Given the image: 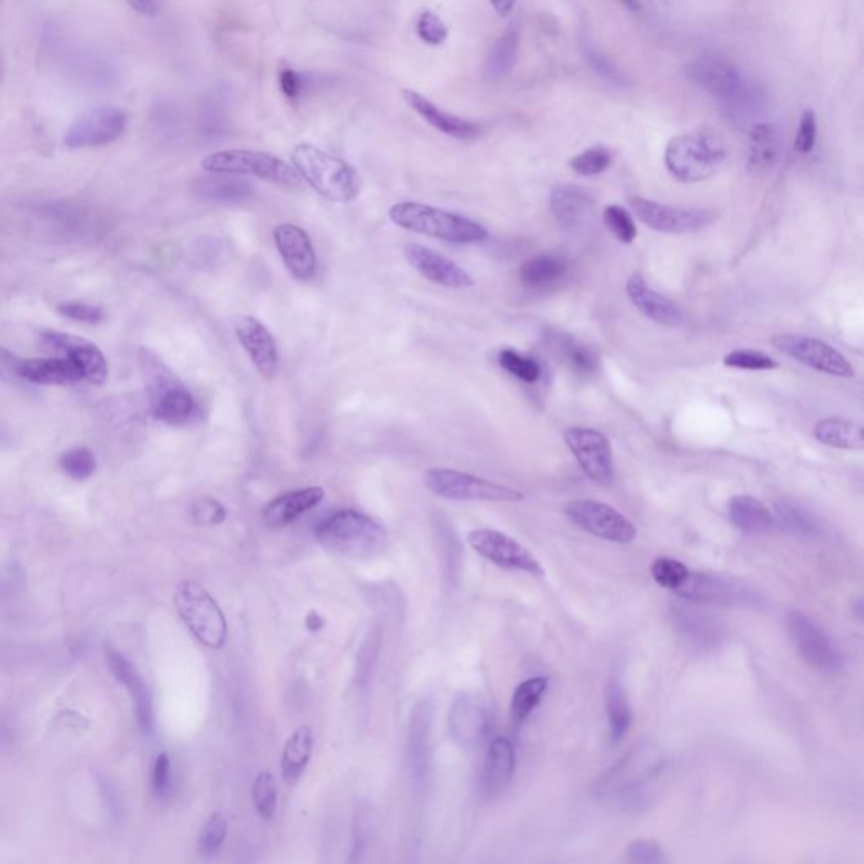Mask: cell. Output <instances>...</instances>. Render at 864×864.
Here are the masks:
<instances>
[{
	"label": "cell",
	"mask_w": 864,
	"mask_h": 864,
	"mask_svg": "<svg viewBox=\"0 0 864 864\" xmlns=\"http://www.w3.org/2000/svg\"><path fill=\"white\" fill-rule=\"evenodd\" d=\"M515 772V748L508 738L493 740L486 751L483 773H481V792L486 797H497L507 789Z\"/></svg>",
	"instance_id": "cell-29"
},
{
	"label": "cell",
	"mask_w": 864,
	"mask_h": 864,
	"mask_svg": "<svg viewBox=\"0 0 864 864\" xmlns=\"http://www.w3.org/2000/svg\"><path fill=\"white\" fill-rule=\"evenodd\" d=\"M603 220L613 237L621 243H632L637 238V227L633 222L632 215L625 208L618 205L606 206L603 211Z\"/></svg>",
	"instance_id": "cell-50"
},
{
	"label": "cell",
	"mask_w": 864,
	"mask_h": 864,
	"mask_svg": "<svg viewBox=\"0 0 864 864\" xmlns=\"http://www.w3.org/2000/svg\"><path fill=\"white\" fill-rule=\"evenodd\" d=\"M728 519L746 535L768 534L777 527L770 508L762 500L750 495H738L729 500Z\"/></svg>",
	"instance_id": "cell-30"
},
{
	"label": "cell",
	"mask_w": 864,
	"mask_h": 864,
	"mask_svg": "<svg viewBox=\"0 0 864 864\" xmlns=\"http://www.w3.org/2000/svg\"><path fill=\"white\" fill-rule=\"evenodd\" d=\"M24 382L38 385H73L85 382V378L70 360L51 355L26 360Z\"/></svg>",
	"instance_id": "cell-32"
},
{
	"label": "cell",
	"mask_w": 864,
	"mask_h": 864,
	"mask_svg": "<svg viewBox=\"0 0 864 864\" xmlns=\"http://www.w3.org/2000/svg\"><path fill=\"white\" fill-rule=\"evenodd\" d=\"M674 618L677 621L679 632L692 647L714 648L721 643L723 630L718 621L709 616V613L696 610L692 606L681 605L674 610Z\"/></svg>",
	"instance_id": "cell-31"
},
{
	"label": "cell",
	"mask_w": 864,
	"mask_h": 864,
	"mask_svg": "<svg viewBox=\"0 0 864 864\" xmlns=\"http://www.w3.org/2000/svg\"><path fill=\"white\" fill-rule=\"evenodd\" d=\"M323 625L324 620L323 618H321V615H319V613H316V611H311V613H309L308 615V618H306V627H308L311 632H316V630H319V628L323 627Z\"/></svg>",
	"instance_id": "cell-63"
},
{
	"label": "cell",
	"mask_w": 864,
	"mask_h": 864,
	"mask_svg": "<svg viewBox=\"0 0 864 864\" xmlns=\"http://www.w3.org/2000/svg\"><path fill=\"white\" fill-rule=\"evenodd\" d=\"M468 544L478 556L492 562L495 566L510 571H520L535 578H542L546 574L537 557L524 544H520L519 540L503 534L500 530H473L468 534Z\"/></svg>",
	"instance_id": "cell-10"
},
{
	"label": "cell",
	"mask_w": 864,
	"mask_h": 864,
	"mask_svg": "<svg viewBox=\"0 0 864 864\" xmlns=\"http://www.w3.org/2000/svg\"><path fill=\"white\" fill-rule=\"evenodd\" d=\"M817 142V119L812 110H805L800 117L799 130L795 135L794 149L800 154H810Z\"/></svg>",
	"instance_id": "cell-56"
},
{
	"label": "cell",
	"mask_w": 864,
	"mask_h": 864,
	"mask_svg": "<svg viewBox=\"0 0 864 864\" xmlns=\"http://www.w3.org/2000/svg\"><path fill=\"white\" fill-rule=\"evenodd\" d=\"M627 294L633 306L645 318L664 326H679L684 321L682 309L672 303L669 297L662 296L648 286V282L640 274H633L627 282Z\"/></svg>",
	"instance_id": "cell-25"
},
{
	"label": "cell",
	"mask_w": 864,
	"mask_h": 864,
	"mask_svg": "<svg viewBox=\"0 0 864 864\" xmlns=\"http://www.w3.org/2000/svg\"><path fill=\"white\" fill-rule=\"evenodd\" d=\"M547 687H549L547 677H532L515 689L510 704V716L517 728H520L530 718V714L534 713L546 694Z\"/></svg>",
	"instance_id": "cell-40"
},
{
	"label": "cell",
	"mask_w": 864,
	"mask_h": 864,
	"mask_svg": "<svg viewBox=\"0 0 864 864\" xmlns=\"http://www.w3.org/2000/svg\"><path fill=\"white\" fill-rule=\"evenodd\" d=\"M274 242L289 274L297 281H311L318 262L308 233L292 223H282L274 228Z\"/></svg>",
	"instance_id": "cell-21"
},
{
	"label": "cell",
	"mask_w": 864,
	"mask_h": 864,
	"mask_svg": "<svg viewBox=\"0 0 864 864\" xmlns=\"http://www.w3.org/2000/svg\"><path fill=\"white\" fill-rule=\"evenodd\" d=\"M174 608L189 632L205 647H225L228 623L215 598L195 581H181L174 591Z\"/></svg>",
	"instance_id": "cell-5"
},
{
	"label": "cell",
	"mask_w": 864,
	"mask_h": 864,
	"mask_svg": "<svg viewBox=\"0 0 864 864\" xmlns=\"http://www.w3.org/2000/svg\"><path fill=\"white\" fill-rule=\"evenodd\" d=\"M105 659H107L112 674L130 692L139 724L144 729H151L154 716H152L151 692L147 689L146 682L142 681V677L135 670L134 665L130 664L129 660L125 659L124 655L117 652L114 647L105 645Z\"/></svg>",
	"instance_id": "cell-28"
},
{
	"label": "cell",
	"mask_w": 864,
	"mask_h": 864,
	"mask_svg": "<svg viewBox=\"0 0 864 864\" xmlns=\"http://www.w3.org/2000/svg\"><path fill=\"white\" fill-rule=\"evenodd\" d=\"M611 152L603 146L589 147L586 151L574 156L569 166L574 173L581 176H598L610 168Z\"/></svg>",
	"instance_id": "cell-48"
},
{
	"label": "cell",
	"mask_w": 864,
	"mask_h": 864,
	"mask_svg": "<svg viewBox=\"0 0 864 864\" xmlns=\"http://www.w3.org/2000/svg\"><path fill=\"white\" fill-rule=\"evenodd\" d=\"M313 753V731L309 726L297 728L282 751V777L287 783H296L306 772Z\"/></svg>",
	"instance_id": "cell-35"
},
{
	"label": "cell",
	"mask_w": 864,
	"mask_h": 864,
	"mask_svg": "<svg viewBox=\"0 0 864 864\" xmlns=\"http://www.w3.org/2000/svg\"><path fill=\"white\" fill-rule=\"evenodd\" d=\"M449 731L459 746L473 750L478 748L488 736L490 721L480 704L465 697L456 702L451 709Z\"/></svg>",
	"instance_id": "cell-27"
},
{
	"label": "cell",
	"mask_w": 864,
	"mask_h": 864,
	"mask_svg": "<svg viewBox=\"0 0 864 864\" xmlns=\"http://www.w3.org/2000/svg\"><path fill=\"white\" fill-rule=\"evenodd\" d=\"M129 7L132 11L141 14V16L154 17L161 11V4L151 2V0H137V2H129Z\"/></svg>",
	"instance_id": "cell-62"
},
{
	"label": "cell",
	"mask_w": 864,
	"mask_h": 864,
	"mask_svg": "<svg viewBox=\"0 0 864 864\" xmlns=\"http://www.w3.org/2000/svg\"><path fill=\"white\" fill-rule=\"evenodd\" d=\"M772 345L783 355L804 363L805 367L814 368L817 372L827 373L832 377H854V368L841 351L834 346L812 336L777 335L772 338Z\"/></svg>",
	"instance_id": "cell-13"
},
{
	"label": "cell",
	"mask_w": 864,
	"mask_h": 864,
	"mask_svg": "<svg viewBox=\"0 0 864 864\" xmlns=\"http://www.w3.org/2000/svg\"><path fill=\"white\" fill-rule=\"evenodd\" d=\"M814 436L819 443L831 448L846 449V451H861L864 448L863 426L846 419L829 417L817 422Z\"/></svg>",
	"instance_id": "cell-34"
},
{
	"label": "cell",
	"mask_w": 864,
	"mask_h": 864,
	"mask_svg": "<svg viewBox=\"0 0 864 864\" xmlns=\"http://www.w3.org/2000/svg\"><path fill=\"white\" fill-rule=\"evenodd\" d=\"M58 313L71 321L78 323L98 324L105 318V311L100 306L95 304L85 303V301H63L56 306Z\"/></svg>",
	"instance_id": "cell-52"
},
{
	"label": "cell",
	"mask_w": 864,
	"mask_h": 864,
	"mask_svg": "<svg viewBox=\"0 0 864 864\" xmlns=\"http://www.w3.org/2000/svg\"><path fill=\"white\" fill-rule=\"evenodd\" d=\"M787 632L790 640L794 643L800 657L819 672L832 674L841 669L843 657L839 654L836 645L831 638L822 630L816 621L809 618L805 613L792 611L787 616Z\"/></svg>",
	"instance_id": "cell-11"
},
{
	"label": "cell",
	"mask_w": 864,
	"mask_h": 864,
	"mask_svg": "<svg viewBox=\"0 0 864 864\" xmlns=\"http://www.w3.org/2000/svg\"><path fill=\"white\" fill-rule=\"evenodd\" d=\"M677 594L694 603H716V605H756V596L750 588L735 579L719 574L691 573L687 583Z\"/></svg>",
	"instance_id": "cell-18"
},
{
	"label": "cell",
	"mask_w": 864,
	"mask_h": 864,
	"mask_svg": "<svg viewBox=\"0 0 864 864\" xmlns=\"http://www.w3.org/2000/svg\"><path fill=\"white\" fill-rule=\"evenodd\" d=\"M564 441L589 480L611 483L615 478V461L611 444L605 434L593 427H569Z\"/></svg>",
	"instance_id": "cell-14"
},
{
	"label": "cell",
	"mask_w": 864,
	"mask_h": 864,
	"mask_svg": "<svg viewBox=\"0 0 864 864\" xmlns=\"http://www.w3.org/2000/svg\"><path fill=\"white\" fill-rule=\"evenodd\" d=\"M724 365L748 372H767L778 367L777 360L758 350H733L724 357Z\"/></svg>",
	"instance_id": "cell-49"
},
{
	"label": "cell",
	"mask_w": 864,
	"mask_h": 864,
	"mask_svg": "<svg viewBox=\"0 0 864 864\" xmlns=\"http://www.w3.org/2000/svg\"><path fill=\"white\" fill-rule=\"evenodd\" d=\"M773 519L783 532L792 535L810 537L821 532L819 520L799 503L792 500H780L773 505Z\"/></svg>",
	"instance_id": "cell-37"
},
{
	"label": "cell",
	"mask_w": 864,
	"mask_h": 864,
	"mask_svg": "<svg viewBox=\"0 0 864 864\" xmlns=\"http://www.w3.org/2000/svg\"><path fill=\"white\" fill-rule=\"evenodd\" d=\"M574 524L594 537L616 544H630L637 537V527L615 508L596 500H574L564 508Z\"/></svg>",
	"instance_id": "cell-12"
},
{
	"label": "cell",
	"mask_w": 864,
	"mask_h": 864,
	"mask_svg": "<svg viewBox=\"0 0 864 864\" xmlns=\"http://www.w3.org/2000/svg\"><path fill=\"white\" fill-rule=\"evenodd\" d=\"M201 168L208 174H227L237 178L254 176L267 183L286 186V188L301 186V178L291 164L267 152L250 151V149L213 152L203 157Z\"/></svg>",
	"instance_id": "cell-7"
},
{
	"label": "cell",
	"mask_w": 864,
	"mask_h": 864,
	"mask_svg": "<svg viewBox=\"0 0 864 864\" xmlns=\"http://www.w3.org/2000/svg\"><path fill=\"white\" fill-rule=\"evenodd\" d=\"M24 365H26L24 358L7 350L6 346H0V380H4L7 384H22Z\"/></svg>",
	"instance_id": "cell-57"
},
{
	"label": "cell",
	"mask_w": 864,
	"mask_h": 864,
	"mask_svg": "<svg viewBox=\"0 0 864 864\" xmlns=\"http://www.w3.org/2000/svg\"><path fill=\"white\" fill-rule=\"evenodd\" d=\"M564 355H566L569 365L579 373V375H593L598 370V357L591 348L576 343H567L564 345Z\"/></svg>",
	"instance_id": "cell-54"
},
{
	"label": "cell",
	"mask_w": 864,
	"mask_h": 864,
	"mask_svg": "<svg viewBox=\"0 0 864 864\" xmlns=\"http://www.w3.org/2000/svg\"><path fill=\"white\" fill-rule=\"evenodd\" d=\"M448 26L436 12L424 11L417 19V36L429 46H441L448 39Z\"/></svg>",
	"instance_id": "cell-51"
},
{
	"label": "cell",
	"mask_w": 864,
	"mask_h": 864,
	"mask_svg": "<svg viewBox=\"0 0 864 864\" xmlns=\"http://www.w3.org/2000/svg\"><path fill=\"white\" fill-rule=\"evenodd\" d=\"M498 363L503 370H507L510 375L519 378L525 384L539 382L540 375H542V368H540L539 363L535 362L534 358L520 355L519 351L512 350V348L500 351Z\"/></svg>",
	"instance_id": "cell-44"
},
{
	"label": "cell",
	"mask_w": 864,
	"mask_h": 864,
	"mask_svg": "<svg viewBox=\"0 0 864 864\" xmlns=\"http://www.w3.org/2000/svg\"><path fill=\"white\" fill-rule=\"evenodd\" d=\"M549 203L559 227L567 232H581L593 223L596 201L576 184H559L552 188Z\"/></svg>",
	"instance_id": "cell-22"
},
{
	"label": "cell",
	"mask_w": 864,
	"mask_h": 864,
	"mask_svg": "<svg viewBox=\"0 0 864 864\" xmlns=\"http://www.w3.org/2000/svg\"><path fill=\"white\" fill-rule=\"evenodd\" d=\"M520 46L519 24H512L503 31L502 36L493 44L486 58L485 75L488 80H502L513 70Z\"/></svg>",
	"instance_id": "cell-36"
},
{
	"label": "cell",
	"mask_w": 864,
	"mask_h": 864,
	"mask_svg": "<svg viewBox=\"0 0 864 864\" xmlns=\"http://www.w3.org/2000/svg\"><path fill=\"white\" fill-rule=\"evenodd\" d=\"M233 331L238 343L264 378H272L279 370V350L269 328L254 316H237Z\"/></svg>",
	"instance_id": "cell-19"
},
{
	"label": "cell",
	"mask_w": 864,
	"mask_h": 864,
	"mask_svg": "<svg viewBox=\"0 0 864 864\" xmlns=\"http://www.w3.org/2000/svg\"><path fill=\"white\" fill-rule=\"evenodd\" d=\"M628 864H665V854L652 841H635L628 849Z\"/></svg>",
	"instance_id": "cell-58"
},
{
	"label": "cell",
	"mask_w": 864,
	"mask_h": 864,
	"mask_svg": "<svg viewBox=\"0 0 864 864\" xmlns=\"http://www.w3.org/2000/svg\"><path fill=\"white\" fill-rule=\"evenodd\" d=\"M567 265L557 255H535L520 267V281L527 287H546L566 276Z\"/></svg>",
	"instance_id": "cell-39"
},
{
	"label": "cell",
	"mask_w": 864,
	"mask_h": 864,
	"mask_svg": "<svg viewBox=\"0 0 864 864\" xmlns=\"http://www.w3.org/2000/svg\"><path fill=\"white\" fill-rule=\"evenodd\" d=\"M319 546L333 556L350 561H370L387 549L384 525L358 510H338L314 529Z\"/></svg>",
	"instance_id": "cell-1"
},
{
	"label": "cell",
	"mask_w": 864,
	"mask_h": 864,
	"mask_svg": "<svg viewBox=\"0 0 864 864\" xmlns=\"http://www.w3.org/2000/svg\"><path fill=\"white\" fill-rule=\"evenodd\" d=\"M606 711L610 719L611 740L618 743L627 736L628 729L632 726L633 713L627 694L616 681L610 682L606 689Z\"/></svg>",
	"instance_id": "cell-41"
},
{
	"label": "cell",
	"mask_w": 864,
	"mask_h": 864,
	"mask_svg": "<svg viewBox=\"0 0 864 864\" xmlns=\"http://www.w3.org/2000/svg\"><path fill=\"white\" fill-rule=\"evenodd\" d=\"M728 144L711 127L675 135L665 149V166L677 181L701 183L713 178L728 161Z\"/></svg>",
	"instance_id": "cell-2"
},
{
	"label": "cell",
	"mask_w": 864,
	"mask_h": 864,
	"mask_svg": "<svg viewBox=\"0 0 864 864\" xmlns=\"http://www.w3.org/2000/svg\"><path fill=\"white\" fill-rule=\"evenodd\" d=\"M365 844H367V837L363 831L362 819H358L357 824H355V831H353V846H351L348 864H362Z\"/></svg>",
	"instance_id": "cell-61"
},
{
	"label": "cell",
	"mask_w": 864,
	"mask_h": 864,
	"mask_svg": "<svg viewBox=\"0 0 864 864\" xmlns=\"http://www.w3.org/2000/svg\"><path fill=\"white\" fill-rule=\"evenodd\" d=\"M586 58H588L589 65L593 66V70L600 73L605 80L611 81V83H623V75H621L620 70L606 58L605 54L598 53L593 48H586Z\"/></svg>",
	"instance_id": "cell-59"
},
{
	"label": "cell",
	"mask_w": 864,
	"mask_h": 864,
	"mask_svg": "<svg viewBox=\"0 0 864 864\" xmlns=\"http://www.w3.org/2000/svg\"><path fill=\"white\" fill-rule=\"evenodd\" d=\"M152 790L161 799H166L173 792V763L168 753H161L154 762Z\"/></svg>",
	"instance_id": "cell-55"
},
{
	"label": "cell",
	"mask_w": 864,
	"mask_h": 864,
	"mask_svg": "<svg viewBox=\"0 0 864 864\" xmlns=\"http://www.w3.org/2000/svg\"><path fill=\"white\" fill-rule=\"evenodd\" d=\"M129 117L119 107L93 108L66 130L65 144L70 149L103 147L119 141L127 129Z\"/></svg>",
	"instance_id": "cell-15"
},
{
	"label": "cell",
	"mask_w": 864,
	"mask_h": 864,
	"mask_svg": "<svg viewBox=\"0 0 864 864\" xmlns=\"http://www.w3.org/2000/svg\"><path fill=\"white\" fill-rule=\"evenodd\" d=\"M687 78L702 92L723 100H738L745 93L743 76L733 63L718 56H699L686 68Z\"/></svg>",
	"instance_id": "cell-17"
},
{
	"label": "cell",
	"mask_w": 864,
	"mask_h": 864,
	"mask_svg": "<svg viewBox=\"0 0 864 864\" xmlns=\"http://www.w3.org/2000/svg\"><path fill=\"white\" fill-rule=\"evenodd\" d=\"M404 255L419 276L438 284V286L449 287V289H465V287H471L475 284L473 277L461 265L448 259L446 255L429 249V247L409 243V245H405Z\"/></svg>",
	"instance_id": "cell-20"
},
{
	"label": "cell",
	"mask_w": 864,
	"mask_h": 864,
	"mask_svg": "<svg viewBox=\"0 0 864 864\" xmlns=\"http://www.w3.org/2000/svg\"><path fill=\"white\" fill-rule=\"evenodd\" d=\"M429 714H416L409 733V760L416 782H424L431 767V743H429Z\"/></svg>",
	"instance_id": "cell-38"
},
{
	"label": "cell",
	"mask_w": 864,
	"mask_h": 864,
	"mask_svg": "<svg viewBox=\"0 0 864 864\" xmlns=\"http://www.w3.org/2000/svg\"><path fill=\"white\" fill-rule=\"evenodd\" d=\"M228 834V822L223 814L216 812L206 821L198 839V849L205 858H213L222 848Z\"/></svg>",
	"instance_id": "cell-47"
},
{
	"label": "cell",
	"mask_w": 864,
	"mask_h": 864,
	"mask_svg": "<svg viewBox=\"0 0 864 864\" xmlns=\"http://www.w3.org/2000/svg\"><path fill=\"white\" fill-rule=\"evenodd\" d=\"M191 517L200 525L223 524L227 519V508L216 502L215 498L203 497L193 503Z\"/></svg>",
	"instance_id": "cell-53"
},
{
	"label": "cell",
	"mask_w": 864,
	"mask_h": 864,
	"mask_svg": "<svg viewBox=\"0 0 864 864\" xmlns=\"http://www.w3.org/2000/svg\"><path fill=\"white\" fill-rule=\"evenodd\" d=\"M424 486L439 498L456 502H522L524 493L512 486L451 468H431L424 473Z\"/></svg>",
	"instance_id": "cell-8"
},
{
	"label": "cell",
	"mask_w": 864,
	"mask_h": 864,
	"mask_svg": "<svg viewBox=\"0 0 864 864\" xmlns=\"http://www.w3.org/2000/svg\"><path fill=\"white\" fill-rule=\"evenodd\" d=\"M630 206L643 225H647L655 232L670 233V235L699 232L711 227L713 223L718 222L719 218L718 211L709 208L664 205L642 196L632 198Z\"/></svg>",
	"instance_id": "cell-9"
},
{
	"label": "cell",
	"mask_w": 864,
	"mask_h": 864,
	"mask_svg": "<svg viewBox=\"0 0 864 864\" xmlns=\"http://www.w3.org/2000/svg\"><path fill=\"white\" fill-rule=\"evenodd\" d=\"M292 168L324 200L350 203L360 195L362 181L357 169L308 142L294 147Z\"/></svg>",
	"instance_id": "cell-3"
},
{
	"label": "cell",
	"mask_w": 864,
	"mask_h": 864,
	"mask_svg": "<svg viewBox=\"0 0 864 864\" xmlns=\"http://www.w3.org/2000/svg\"><path fill=\"white\" fill-rule=\"evenodd\" d=\"M252 189L247 181L227 174H206L195 183V191L201 198L216 203H240L252 195Z\"/></svg>",
	"instance_id": "cell-33"
},
{
	"label": "cell",
	"mask_w": 864,
	"mask_h": 864,
	"mask_svg": "<svg viewBox=\"0 0 864 864\" xmlns=\"http://www.w3.org/2000/svg\"><path fill=\"white\" fill-rule=\"evenodd\" d=\"M41 343L53 357L70 360L80 370L85 382L102 385L107 380V360L92 341L63 331L44 330L41 331Z\"/></svg>",
	"instance_id": "cell-16"
},
{
	"label": "cell",
	"mask_w": 864,
	"mask_h": 864,
	"mask_svg": "<svg viewBox=\"0 0 864 864\" xmlns=\"http://www.w3.org/2000/svg\"><path fill=\"white\" fill-rule=\"evenodd\" d=\"M492 7L498 12V14H500V16H507V14H510L513 7H515V4H512V2H510V4H492Z\"/></svg>",
	"instance_id": "cell-64"
},
{
	"label": "cell",
	"mask_w": 864,
	"mask_h": 864,
	"mask_svg": "<svg viewBox=\"0 0 864 864\" xmlns=\"http://www.w3.org/2000/svg\"><path fill=\"white\" fill-rule=\"evenodd\" d=\"M141 362L146 373L152 416L168 426H184L195 416L196 402L191 392L151 351L142 350Z\"/></svg>",
	"instance_id": "cell-6"
},
{
	"label": "cell",
	"mask_w": 864,
	"mask_h": 864,
	"mask_svg": "<svg viewBox=\"0 0 864 864\" xmlns=\"http://www.w3.org/2000/svg\"><path fill=\"white\" fill-rule=\"evenodd\" d=\"M252 800L255 810L264 821H270L276 814L277 783L274 775L269 772L259 773L252 785Z\"/></svg>",
	"instance_id": "cell-45"
},
{
	"label": "cell",
	"mask_w": 864,
	"mask_h": 864,
	"mask_svg": "<svg viewBox=\"0 0 864 864\" xmlns=\"http://www.w3.org/2000/svg\"><path fill=\"white\" fill-rule=\"evenodd\" d=\"M778 132L773 125L758 124L750 132V161L755 169H767L777 161Z\"/></svg>",
	"instance_id": "cell-42"
},
{
	"label": "cell",
	"mask_w": 864,
	"mask_h": 864,
	"mask_svg": "<svg viewBox=\"0 0 864 864\" xmlns=\"http://www.w3.org/2000/svg\"><path fill=\"white\" fill-rule=\"evenodd\" d=\"M324 497L326 492L321 486H306V488L282 493L265 505L262 510V520L270 529H282L299 519L304 513L318 507Z\"/></svg>",
	"instance_id": "cell-24"
},
{
	"label": "cell",
	"mask_w": 864,
	"mask_h": 864,
	"mask_svg": "<svg viewBox=\"0 0 864 864\" xmlns=\"http://www.w3.org/2000/svg\"><path fill=\"white\" fill-rule=\"evenodd\" d=\"M389 216L397 227L438 238L444 242L465 245V243L485 242L488 238L486 227L468 216L434 208L417 201L395 203L390 208Z\"/></svg>",
	"instance_id": "cell-4"
},
{
	"label": "cell",
	"mask_w": 864,
	"mask_h": 864,
	"mask_svg": "<svg viewBox=\"0 0 864 864\" xmlns=\"http://www.w3.org/2000/svg\"><path fill=\"white\" fill-rule=\"evenodd\" d=\"M650 573L660 588L670 589L675 593L684 588V584L691 576V571L687 569L686 564L667 556L657 557L650 567Z\"/></svg>",
	"instance_id": "cell-43"
},
{
	"label": "cell",
	"mask_w": 864,
	"mask_h": 864,
	"mask_svg": "<svg viewBox=\"0 0 864 864\" xmlns=\"http://www.w3.org/2000/svg\"><path fill=\"white\" fill-rule=\"evenodd\" d=\"M664 768V758L652 750H632L610 773L603 787L611 792H630L654 780Z\"/></svg>",
	"instance_id": "cell-23"
},
{
	"label": "cell",
	"mask_w": 864,
	"mask_h": 864,
	"mask_svg": "<svg viewBox=\"0 0 864 864\" xmlns=\"http://www.w3.org/2000/svg\"><path fill=\"white\" fill-rule=\"evenodd\" d=\"M279 80H281L282 93H284L289 100H294V98L301 95V90H303V80H301L299 73H296L292 68H284V70L281 71V75H279Z\"/></svg>",
	"instance_id": "cell-60"
},
{
	"label": "cell",
	"mask_w": 864,
	"mask_h": 864,
	"mask_svg": "<svg viewBox=\"0 0 864 864\" xmlns=\"http://www.w3.org/2000/svg\"><path fill=\"white\" fill-rule=\"evenodd\" d=\"M402 97L422 120H426L431 127L449 135V137L473 139L480 134V125L471 122V120L461 119L458 115L444 112L443 108H439L436 103H432L429 98L424 97L422 93L416 92V90H402Z\"/></svg>",
	"instance_id": "cell-26"
},
{
	"label": "cell",
	"mask_w": 864,
	"mask_h": 864,
	"mask_svg": "<svg viewBox=\"0 0 864 864\" xmlns=\"http://www.w3.org/2000/svg\"><path fill=\"white\" fill-rule=\"evenodd\" d=\"M60 468L71 480L85 481L97 470V459L88 448H73L61 454Z\"/></svg>",
	"instance_id": "cell-46"
}]
</instances>
